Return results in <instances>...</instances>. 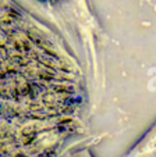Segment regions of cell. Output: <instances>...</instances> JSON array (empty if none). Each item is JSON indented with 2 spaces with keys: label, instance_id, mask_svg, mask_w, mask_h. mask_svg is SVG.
Masks as SVG:
<instances>
[{
  "label": "cell",
  "instance_id": "1",
  "mask_svg": "<svg viewBox=\"0 0 156 157\" xmlns=\"http://www.w3.org/2000/svg\"><path fill=\"white\" fill-rule=\"evenodd\" d=\"M78 71L50 33L0 14V157L47 156L77 124Z\"/></svg>",
  "mask_w": 156,
  "mask_h": 157
}]
</instances>
